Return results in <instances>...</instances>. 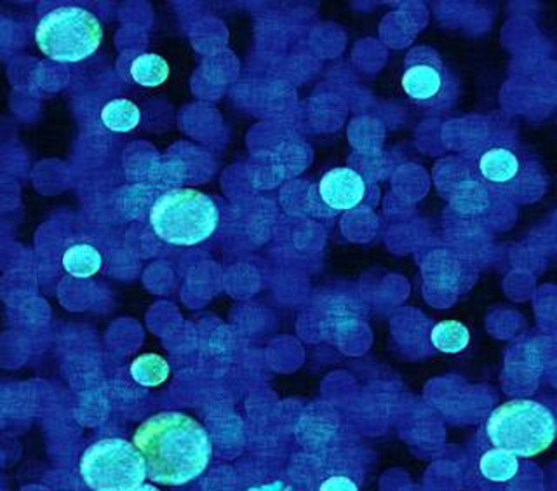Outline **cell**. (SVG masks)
<instances>
[{
    "instance_id": "obj_1",
    "label": "cell",
    "mask_w": 557,
    "mask_h": 491,
    "mask_svg": "<svg viewBox=\"0 0 557 491\" xmlns=\"http://www.w3.org/2000/svg\"><path fill=\"white\" fill-rule=\"evenodd\" d=\"M153 483L182 487L209 466L213 446L205 427L187 415L168 412L141 424L133 438Z\"/></svg>"
},
{
    "instance_id": "obj_2",
    "label": "cell",
    "mask_w": 557,
    "mask_h": 491,
    "mask_svg": "<svg viewBox=\"0 0 557 491\" xmlns=\"http://www.w3.org/2000/svg\"><path fill=\"white\" fill-rule=\"evenodd\" d=\"M472 165L479 182L505 199L533 202L547 191L544 165L518 139H486L479 144Z\"/></svg>"
},
{
    "instance_id": "obj_3",
    "label": "cell",
    "mask_w": 557,
    "mask_h": 491,
    "mask_svg": "<svg viewBox=\"0 0 557 491\" xmlns=\"http://www.w3.org/2000/svg\"><path fill=\"white\" fill-rule=\"evenodd\" d=\"M486 435L493 449L519 458L539 457L556 441L557 418L539 401H507L487 418Z\"/></svg>"
},
{
    "instance_id": "obj_4",
    "label": "cell",
    "mask_w": 557,
    "mask_h": 491,
    "mask_svg": "<svg viewBox=\"0 0 557 491\" xmlns=\"http://www.w3.org/2000/svg\"><path fill=\"white\" fill-rule=\"evenodd\" d=\"M220 211L211 197L196 188H173L150 209V225L171 246H197L216 232Z\"/></svg>"
},
{
    "instance_id": "obj_5",
    "label": "cell",
    "mask_w": 557,
    "mask_h": 491,
    "mask_svg": "<svg viewBox=\"0 0 557 491\" xmlns=\"http://www.w3.org/2000/svg\"><path fill=\"white\" fill-rule=\"evenodd\" d=\"M35 40L49 60L77 63L98 51L103 42V26L91 11L63 5L40 20Z\"/></svg>"
},
{
    "instance_id": "obj_6",
    "label": "cell",
    "mask_w": 557,
    "mask_h": 491,
    "mask_svg": "<svg viewBox=\"0 0 557 491\" xmlns=\"http://www.w3.org/2000/svg\"><path fill=\"white\" fill-rule=\"evenodd\" d=\"M81 476L92 491H133L147 479V466L135 444L107 438L84 452Z\"/></svg>"
},
{
    "instance_id": "obj_7",
    "label": "cell",
    "mask_w": 557,
    "mask_h": 491,
    "mask_svg": "<svg viewBox=\"0 0 557 491\" xmlns=\"http://www.w3.org/2000/svg\"><path fill=\"white\" fill-rule=\"evenodd\" d=\"M400 87L418 107L432 112H449L457 105L460 83L440 52L414 48L405 60Z\"/></svg>"
},
{
    "instance_id": "obj_8",
    "label": "cell",
    "mask_w": 557,
    "mask_h": 491,
    "mask_svg": "<svg viewBox=\"0 0 557 491\" xmlns=\"http://www.w3.org/2000/svg\"><path fill=\"white\" fill-rule=\"evenodd\" d=\"M319 194L330 208L352 209L366 197V182L361 174L348 168H336L322 176Z\"/></svg>"
},
{
    "instance_id": "obj_9",
    "label": "cell",
    "mask_w": 557,
    "mask_h": 491,
    "mask_svg": "<svg viewBox=\"0 0 557 491\" xmlns=\"http://www.w3.org/2000/svg\"><path fill=\"white\" fill-rule=\"evenodd\" d=\"M479 472L492 484H509L518 478L521 462L512 453L490 449L479 458Z\"/></svg>"
},
{
    "instance_id": "obj_10",
    "label": "cell",
    "mask_w": 557,
    "mask_h": 491,
    "mask_svg": "<svg viewBox=\"0 0 557 491\" xmlns=\"http://www.w3.org/2000/svg\"><path fill=\"white\" fill-rule=\"evenodd\" d=\"M103 263L101 253L91 244H74L63 255V269L74 278L86 279L98 274Z\"/></svg>"
},
{
    "instance_id": "obj_11",
    "label": "cell",
    "mask_w": 557,
    "mask_h": 491,
    "mask_svg": "<svg viewBox=\"0 0 557 491\" xmlns=\"http://www.w3.org/2000/svg\"><path fill=\"white\" fill-rule=\"evenodd\" d=\"M432 345L443 354H460L469 347V328L460 321H441L432 328Z\"/></svg>"
},
{
    "instance_id": "obj_12",
    "label": "cell",
    "mask_w": 557,
    "mask_h": 491,
    "mask_svg": "<svg viewBox=\"0 0 557 491\" xmlns=\"http://www.w3.org/2000/svg\"><path fill=\"white\" fill-rule=\"evenodd\" d=\"M101 121L104 127H109L113 133H129L136 130L139 121H141V112H139L136 103L126 98H119L104 105L101 110Z\"/></svg>"
},
{
    "instance_id": "obj_13",
    "label": "cell",
    "mask_w": 557,
    "mask_h": 491,
    "mask_svg": "<svg viewBox=\"0 0 557 491\" xmlns=\"http://www.w3.org/2000/svg\"><path fill=\"white\" fill-rule=\"evenodd\" d=\"M171 69L168 61L159 54H141L131 63V77L144 87H157L170 77Z\"/></svg>"
},
{
    "instance_id": "obj_14",
    "label": "cell",
    "mask_w": 557,
    "mask_h": 491,
    "mask_svg": "<svg viewBox=\"0 0 557 491\" xmlns=\"http://www.w3.org/2000/svg\"><path fill=\"white\" fill-rule=\"evenodd\" d=\"M170 365L159 354H144L131 365V377L144 388H157L170 377Z\"/></svg>"
},
{
    "instance_id": "obj_15",
    "label": "cell",
    "mask_w": 557,
    "mask_h": 491,
    "mask_svg": "<svg viewBox=\"0 0 557 491\" xmlns=\"http://www.w3.org/2000/svg\"><path fill=\"white\" fill-rule=\"evenodd\" d=\"M319 491H359V488L356 487L352 479L335 476V478L326 479Z\"/></svg>"
},
{
    "instance_id": "obj_16",
    "label": "cell",
    "mask_w": 557,
    "mask_h": 491,
    "mask_svg": "<svg viewBox=\"0 0 557 491\" xmlns=\"http://www.w3.org/2000/svg\"><path fill=\"white\" fill-rule=\"evenodd\" d=\"M248 491H295L292 487H287L283 481H274V483L263 484V487L249 488Z\"/></svg>"
},
{
    "instance_id": "obj_17",
    "label": "cell",
    "mask_w": 557,
    "mask_h": 491,
    "mask_svg": "<svg viewBox=\"0 0 557 491\" xmlns=\"http://www.w3.org/2000/svg\"><path fill=\"white\" fill-rule=\"evenodd\" d=\"M133 491H161L159 488L153 487V484H141V487L136 488Z\"/></svg>"
}]
</instances>
